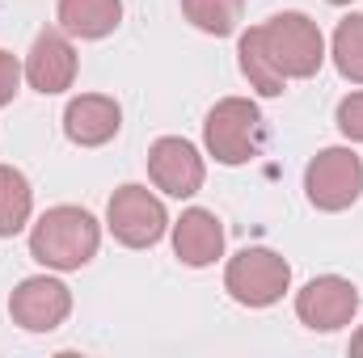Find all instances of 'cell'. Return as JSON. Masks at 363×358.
<instances>
[{
    "instance_id": "cell-6",
    "label": "cell",
    "mask_w": 363,
    "mask_h": 358,
    "mask_svg": "<svg viewBox=\"0 0 363 358\" xmlns=\"http://www.w3.org/2000/svg\"><path fill=\"white\" fill-rule=\"evenodd\" d=\"M304 190L317 211H347L363 194V161L351 148H325L308 161Z\"/></svg>"
},
{
    "instance_id": "cell-15",
    "label": "cell",
    "mask_w": 363,
    "mask_h": 358,
    "mask_svg": "<svg viewBox=\"0 0 363 358\" xmlns=\"http://www.w3.org/2000/svg\"><path fill=\"white\" fill-rule=\"evenodd\" d=\"M182 13L194 30L203 34H233L241 25V13H245V0H182Z\"/></svg>"
},
{
    "instance_id": "cell-17",
    "label": "cell",
    "mask_w": 363,
    "mask_h": 358,
    "mask_svg": "<svg viewBox=\"0 0 363 358\" xmlns=\"http://www.w3.org/2000/svg\"><path fill=\"white\" fill-rule=\"evenodd\" d=\"M338 131H342L347 139L363 144V89L338 101Z\"/></svg>"
},
{
    "instance_id": "cell-9",
    "label": "cell",
    "mask_w": 363,
    "mask_h": 358,
    "mask_svg": "<svg viewBox=\"0 0 363 358\" xmlns=\"http://www.w3.org/2000/svg\"><path fill=\"white\" fill-rule=\"evenodd\" d=\"M148 178L157 190H165L169 198H190L203 190L207 165L199 156V148L182 135H165L148 148Z\"/></svg>"
},
{
    "instance_id": "cell-19",
    "label": "cell",
    "mask_w": 363,
    "mask_h": 358,
    "mask_svg": "<svg viewBox=\"0 0 363 358\" xmlns=\"http://www.w3.org/2000/svg\"><path fill=\"white\" fill-rule=\"evenodd\" d=\"M351 354H363V329L351 337Z\"/></svg>"
},
{
    "instance_id": "cell-16",
    "label": "cell",
    "mask_w": 363,
    "mask_h": 358,
    "mask_svg": "<svg viewBox=\"0 0 363 358\" xmlns=\"http://www.w3.org/2000/svg\"><path fill=\"white\" fill-rule=\"evenodd\" d=\"M334 68L351 81V85H363V13H351L338 21L334 30Z\"/></svg>"
},
{
    "instance_id": "cell-4",
    "label": "cell",
    "mask_w": 363,
    "mask_h": 358,
    "mask_svg": "<svg viewBox=\"0 0 363 358\" xmlns=\"http://www.w3.org/2000/svg\"><path fill=\"white\" fill-rule=\"evenodd\" d=\"M106 228L127 249H152L165 236L169 215H165V202L148 185H118L106 202Z\"/></svg>"
},
{
    "instance_id": "cell-5",
    "label": "cell",
    "mask_w": 363,
    "mask_h": 358,
    "mask_svg": "<svg viewBox=\"0 0 363 358\" xmlns=\"http://www.w3.org/2000/svg\"><path fill=\"white\" fill-rule=\"evenodd\" d=\"M291 287V266L274 249H241L224 270V291L241 308H271Z\"/></svg>"
},
{
    "instance_id": "cell-3",
    "label": "cell",
    "mask_w": 363,
    "mask_h": 358,
    "mask_svg": "<svg viewBox=\"0 0 363 358\" xmlns=\"http://www.w3.org/2000/svg\"><path fill=\"white\" fill-rule=\"evenodd\" d=\"M203 144L220 165H245L262 144V110L250 97H224L203 122Z\"/></svg>"
},
{
    "instance_id": "cell-10",
    "label": "cell",
    "mask_w": 363,
    "mask_h": 358,
    "mask_svg": "<svg viewBox=\"0 0 363 358\" xmlns=\"http://www.w3.org/2000/svg\"><path fill=\"white\" fill-rule=\"evenodd\" d=\"M26 81L43 97L72 89V81H77V51H72L64 30H43L34 38L30 55H26Z\"/></svg>"
},
{
    "instance_id": "cell-13",
    "label": "cell",
    "mask_w": 363,
    "mask_h": 358,
    "mask_svg": "<svg viewBox=\"0 0 363 358\" xmlns=\"http://www.w3.org/2000/svg\"><path fill=\"white\" fill-rule=\"evenodd\" d=\"M123 21V0H60V30L72 38H106Z\"/></svg>"
},
{
    "instance_id": "cell-12",
    "label": "cell",
    "mask_w": 363,
    "mask_h": 358,
    "mask_svg": "<svg viewBox=\"0 0 363 358\" xmlns=\"http://www.w3.org/2000/svg\"><path fill=\"white\" fill-rule=\"evenodd\" d=\"M174 253H178L182 266H211L220 253H224V228L211 211L203 207H190L182 211V219L174 224Z\"/></svg>"
},
{
    "instance_id": "cell-8",
    "label": "cell",
    "mask_w": 363,
    "mask_h": 358,
    "mask_svg": "<svg viewBox=\"0 0 363 358\" xmlns=\"http://www.w3.org/2000/svg\"><path fill=\"white\" fill-rule=\"evenodd\" d=\"M355 312H359V291L351 278L321 274V278L304 282V291H296V316H300V325H308L317 333H334V329L351 325Z\"/></svg>"
},
{
    "instance_id": "cell-20",
    "label": "cell",
    "mask_w": 363,
    "mask_h": 358,
    "mask_svg": "<svg viewBox=\"0 0 363 358\" xmlns=\"http://www.w3.org/2000/svg\"><path fill=\"white\" fill-rule=\"evenodd\" d=\"M330 4H351V0H330Z\"/></svg>"
},
{
    "instance_id": "cell-18",
    "label": "cell",
    "mask_w": 363,
    "mask_h": 358,
    "mask_svg": "<svg viewBox=\"0 0 363 358\" xmlns=\"http://www.w3.org/2000/svg\"><path fill=\"white\" fill-rule=\"evenodd\" d=\"M21 76H26V68L17 64V55H9V51H0V105H9L17 89H21Z\"/></svg>"
},
{
    "instance_id": "cell-7",
    "label": "cell",
    "mask_w": 363,
    "mask_h": 358,
    "mask_svg": "<svg viewBox=\"0 0 363 358\" xmlns=\"http://www.w3.org/2000/svg\"><path fill=\"white\" fill-rule=\"evenodd\" d=\"M68 312H72V291L51 274L21 278L17 291L9 295V316L26 333H51L68 321Z\"/></svg>"
},
{
    "instance_id": "cell-11",
    "label": "cell",
    "mask_w": 363,
    "mask_h": 358,
    "mask_svg": "<svg viewBox=\"0 0 363 358\" xmlns=\"http://www.w3.org/2000/svg\"><path fill=\"white\" fill-rule=\"evenodd\" d=\"M118 127H123V110H118V101L106 97V93H81V97H72L68 110H64V135H68L72 144H81V148H101V144H110V139L118 135Z\"/></svg>"
},
{
    "instance_id": "cell-2",
    "label": "cell",
    "mask_w": 363,
    "mask_h": 358,
    "mask_svg": "<svg viewBox=\"0 0 363 358\" xmlns=\"http://www.w3.org/2000/svg\"><path fill=\"white\" fill-rule=\"evenodd\" d=\"M101 228L85 207H51L30 232V258L47 270H81L97 258Z\"/></svg>"
},
{
    "instance_id": "cell-1",
    "label": "cell",
    "mask_w": 363,
    "mask_h": 358,
    "mask_svg": "<svg viewBox=\"0 0 363 358\" xmlns=\"http://www.w3.org/2000/svg\"><path fill=\"white\" fill-rule=\"evenodd\" d=\"M241 72L250 89L262 97H279L287 81H308L325 64V38L313 17L304 13H279L267 25H254L241 34Z\"/></svg>"
},
{
    "instance_id": "cell-14",
    "label": "cell",
    "mask_w": 363,
    "mask_h": 358,
    "mask_svg": "<svg viewBox=\"0 0 363 358\" xmlns=\"http://www.w3.org/2000/svg\"><path fill=\"white\" fill-rule=\"evenodd\" d=\"M30 211H34V190L26 173L0 165V236H17L30 224Z\"/></svg>"
}]
</instances>
